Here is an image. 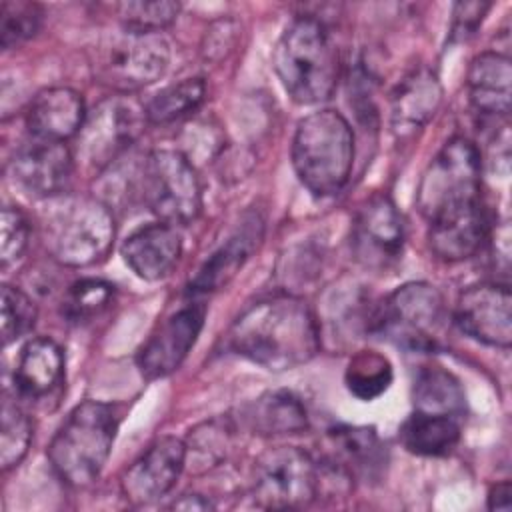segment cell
Wrapping results in <instances>:
<instances>
[{
    "label": "cell",
    "instance_id": "obj_1",
    "mask_svg": "<svg viewBox=\"0 0 512 512\" xmlns=\"http://www.w3.org/2000/svg\"><path fill=\"white\" fill-rule=\"evenodd\" d=\"M228 346L266 370L284 372L314 358L320 348V330L302 298L274 294L256 300L234 320Z\"/></svg>",
    "mask_w": 512,
    "mask_h": 512
},
{
    "label": "cell",
    "instance_id": "obj_2",
    "mask_svg": "<svg viewBox=\"0 0 512 512\" xmlns=\"http://www.w3.org/2000/svg\"><path fill=\"white\" fill-rule=\"evenodd\" d=\"M274 70L298 104L328 100L340 80V54L322 20L300 16L292 20L276 42Z\"/></svg>",
    "mask_w": 512,
    "mask_h": 512
},
{
    "label": "cell",
    "instance_id": "obj_3",
    "mask_svg": "<svg viewBox=\"0 0 512 512\" xmlns=\"http://www.w3.org/2000/svg\"><path fill=\"white\" fill-rule=\"evenodd\" d=\"M40 228L50 256L72 268L102 260L116 234L112 210L104 200L70 192L46 200Z\"/></svg>",
    "mask_w": 512,
    "mask_h": 512
},
{
    "label": "cell",
    "instance_id": "obj_4",
    "mask_svg": "<svg viewBox=\"0 0 512 512\" xmlns=\"http://www.w3.org/2000/svg\"><path fill=\"white\" fill-rule=\"evenodd\" d=\"M354 134L332 108L304 116L292 138V166L298 180L318 198L338 194L352 172Z\"/></svg>",
    "mask_w": 512,
    "mask_h": 512
},
{
    "label": "cell",
    "instance_id": "obj_5",
    "mask_svg": "<svg viewBox=\"0 0 512 512\" xmlns=\"http://www.w3.org/2000/svg\"><path fill=\"white\" fill-rule=\"evenodd\" d=\"M118 432V416L106 402L84 400L62 422L48 444L52 470L68 486L94 482L108 456Z\"/></svg>",
    "mask_w": 512,
    "mask_h": 512
},
{
    "label": "cell",
    "instance_id": "obj_6",
    "mask_svg": "<svg viewBox=\"0 0 512 512\" xmlns=\"http://www.w3.org/2000/svg\"><path fill=\"white\" fill-rule=\"evenodd\" d=\"M370 332L408 352H436L448 334L444 296L428 282L402 284L376 308Z\"/></svg>",
    "mask_w": 512,
    "mask_h": 512
},
{
    "label": "cell",
    "instance_id": "obj_7",
    "mask_svg": "<svg viewBox=\"0 0 512 512\" xmlns=\"http://www.w3.org/2000/svg\"><path fill=\"white\" fill-rule=\"evenodd\" d=\"M416 202L428 222L482 202V158L472 140L454 136L440 148L422 174Z\"/></svg>",
    "mask_w": 512,
    "mask_h": 512
},
{
    "label": "cell",
    "instance_id": "obj_8",
    "mask_svg": "<svg viewBox=\"0 0 512 512\" xmlns=\"http://www.w3.org/2000/svg\"><path fill=\"white\" fill-rule=\"evenodd\" d=\"M138 192L160 222L186 226L202 210V186L192 160L180 150H152L138 166Z\"/></svg>",
    "mask_w": 512,
    "mask_h": 512
},
{
    "label": "cell",
    "instance_id": "obj_9",
    "mask_svg": "<svg viewBox=\"0 0 512 512\" xmlns=\"http://www.w3.org/2000/svg\"><path fill=\"white\" fill-rule=\"evenodd\" d=\"M170 64V44L160 32H134L122 28L106 36L94 52L96 78L118 90L134 92L160 80Z\"/></svg>",
    "mask_w": 512,
    "mask_h": 512
},
{
    "label": "cell",
    "instance_id": "obj_10",
    "mask_svg": "<svg viewBox=\"0 0 512 512\" xmlns=\"http://www.w3.org/2000/svg\"><path fill=\"white\" fill-rule=\"evenodd\" d=\"M318 492V462L298 446L268 448L254 462L252 498L262 508H304Z\"/></svg>",
    "mask_w": 512,
    "mask_h": 512
},
{
    "label": "cell",
    "instance_id": "obj_11",
    "mask_svg": "<svg viewBox=\"0 0 512 512\" xmlns=\"http://www.w3.org/2000/svg\"><path fill=\"white\" fill-rule=\"evenodd\" d=\"M146 110L126 94L98 102L76 134V154L86 166L104 170L112 166L142 134Z\"/></svg>",
    "mask_w": 512,
    "mask_h": 512
},
{
    "label": "cell",
    "instance_id": "obj_12",
    "mask_svg": "<svg viewBox=\"0 0 512 512\" xmlns=\"http://www.w3.org/2000/svg\"><path fill=\"white\" fill-rule=\"evenodd\" d=\"M406 240L402 212L386 194L370 196L352 220L350 246L354 258L366 268H386L394 264Z\"/></svg>",
    "mask_w": 512,
    "mask_h": 512
},
{
    "label": "cell",
    "instance_id": "obj_13",
    "mask_svg": "<svg viewBox=\"0 0 512 512\" xmlns=\"http://www.w3.org/2000/svg\"><path fill=\"white\" fill-rule=\"evenodd\" d=\"M454 322L476 342L494 348H510L512 294L508 284L480 282L468 286L456 300Z\"/></svg>",
    "mask_w": 512,
    "mask_h": 512
},
{
    "label": "cell",
    "instance_id": "obj_14",
    "mask_svg": "<svg viewBox=\"0 0 512 512\" xmlns=\"http://www.w3.org/2000/svg\"><path fill=\"white\" fill-rule=\"evenodd\" d=\"M204 318L206 306L202 302H190L162 320L138 350L136 362L142 376L146 380H158L178 370L196 344Z\"/></svg>",
    "mask_w": 512,
    "mask_h": 512
},
{
    "label": "cell",
    "instance_id": "obj_15",
    "mask_svg": "<svg viewBox=\"0 0 512 512\" xmlns=\"http://www.w3.org/2000/svg\"><path fill=\"white\" fill-rule=\"evenodd\" d=\"M74 156L64 142L32 138L10 160V178L34 198H54L68 190Z\"/></svg>",
    "mask_w": 512,
    "mask_h": 512
},
{
    "label": "cell",
    "instance_id": "obj_16",
    "mask_svg": "<svg viewBox=\"0 0 512 512\" xmlns=\"http://www.w3.org/2000/svg\"><path fill=\"white\" fill-rule=\"evenodd\" d=\"M186 444L176 436L158 438L122 476V494L134 506L166 496L186 466Z\"/></svg>",
    "mask_w": 512,
    "mask_h": 512
},
{
    "label": "cell",
    "instance_id": "obj_17",
    "mask_svg": "<svg viewBox=\"0 0 512 512\" xmlns=\"http://www.w3.org/2000/svg\"><path fill=\"white\" fill-rule=\"evenodd\" d=\"M428 244L446 262H462L480 252L490 234L484 202L446 212L428 222Z\"/></svg>",
    "mask_w": 512,
    "mask_h": 512
},
{
    "label": "cell",
    "instance_id": "obj_18",
    "mask_svg": "<svg viewBox=\"0 0 512 512\" xmlns=\"http://www.w3.org/2000/svg\"><path fill=\"white\" fill-rule=\"evenodd\" d=\"M120 252L138 278L154 282L168 276L178 264L182 256V236L178 226L166 222L146 224L124 240Z\"/></svg>",
    "mask_w": 512,
    "mask_h": 512
},
{
    "label": "cell",
    "instance_id": "obj_19",
    "mask_svg": "<svg viewBox=\"0 0 512 512\" xmlns=\"http://www.w3.org/2000/svg\"><path fill=\"white\" fill-rule=\"evenodd\" d=\"M86 120V106L80 92L68 86H54L38 92L30 102L26 126L32 138L66 142L74 138Z\"/></svg>",
    "mask_w": 512,
    "mask_h": 512
},
{
    "label": "cell",
    "instance_id": "obj_20",
    "mask_svg": "<svg viewBox=\"0 0 512 512\" xmlns=\"http://www.w3.org/2000/svg\"><path fill=\"white\" fill-rule=\"evenodd\" d=\"M262 238V220L258 214H250L198 268L190 278L188 290L194 294H206L226 286L236 272L244 266L250 254L256 250Z\"/></svg>",
    "mask_w": 512,
    "mask_h": 512
},
{
    "label": "cell",
    "instance_id": "obj_21",
    "mask_svg": "<svg viewBox=\"0 0 512 512\" xmlns=\"http://www.w3.org/2000/svg\"><path fill=\"white\" fill-rule=\"evenodd\" d=\"M442 102V84L428 68L408 72L390 98V124L396 136H410L420 130Z\"/></svg>",
    "mask_w": 512,
    "mask_h": 512
},
{
    "label": "cell",
    "instance_id": "obj_22",
    "mask_svg": "<svg viewBox=\"0 0 512 512\" xmlns=\"http://www.w3.org/2000/svg\"><path fill=\"white\" fill-rule=\"evenodd\" d=\"M468 98L484 116H506L510 112L512 64L502 52L486 50L474 56L466 76Z\"/></svg>",
    "mask_w": 512,
    "mask_h": 512
},
{
    "label": "cell",
    "instance_id": "obj_23",
    "mask_svg": "<svg viewBox=\"0 0 512 512\" xmlns=\"http://www.w3.org/2000/svg\"><path fill=\"white\" fill-rule=\"evenodd\" d=\"M64 376V352L48 336L32 338L20 350L14 384L26 398L48 396Z\"/></svg>",
    "mask_w": 512,
    "mask_h": 512
},
{
    "label": "cell",
    "instance_id": "obj_24",
    "mask_svg": "<svg viewBox=\"0 0 512 512\" xmlns=\"http://www.w3.org/2000/svg\"><path fill=\"white\" fill-rule=\"evenodd\" d=\"M244 422L254 434L286 436L308 428V412L296 394L272 390L246 406Z\"/></svg>",
    "mask_w": 512,
    "mask_h": 512
},
{
    "label": "cell",
    "instance_id": "obj_25",
    "mask_svg": "<svg viewBox=\"0 0 512 512\" xmlns=\"http://www.w3.org/2000/svg\"><path fill=\"white\" fill-rule=\"evenodd\" d=\"M332 456L328 458L340 466L350 478L356 474L372 476L376 468L386 464L384 448L374 428L368 426H340L328 434Z\"/></svg>",
    "mask_w": 512,
    "mask_h": 512
},
{
    "label": "cell",
    "instance_id": "obj_26",
    "mask_svg": "<svg viewBox=\"0 0 512 512\" xmlns=\"http://www.w3.org/2000/svg\"><path fill=\"white\" fill-rule=\"evenodd\" d=\"M400 442L416 456H444L460 442V420L414 410L400 426Z\"/></svg>",
    "mask_w": 512,
    "mask_h": 512
},
{
    "label": "cell",
    "instance_id": "obj_27",
    "mask_svg": "<svg viewBox=\"0 0 512 512\" xmlns=\"http://www.w3.org/2000/svg\"><path fill=\"white\" fill-rule=\"evenodd\" d=\"M414 410L458 418L466 412V394L460 380L444 368H422L412 386Z\"/></svg>",
    "mask_w": 512,
    "mask_h": 512
},
{
    "label": "cell",
    "instance_id": "obj_28",
    "mask_svg": "<svg viewBox=\"0 0 512 512\" xmlns=\"http://www.w3.org/2000/svg\"><path fill=\"white\" fill-rule=\"evenodd\" d=\"M206 98V82L204 78H184L180 82H174L160 92H156L148 104L146 120L150 124H172L176 120H182L196 112Z\"/></svg>",
    "mask_w": 512,
    "mask_h": 512
},
{
    "label": "cell",
    "instance_id": "obj_29",
    "mask_svg": "<svg viewBox=\"0 0 512 512\" xmlns=\"http://www.w3.org/2000/svg\"><path fill=\"white\" fill-rule=\"evenodd\" d=\"M344 382L352 396L370 402L382 396L392 384V364L386 356L374 350H360L350 358Z\"/></svg>",
    "mask_w": 512,
    "mask_h": 512
},
{
    "label": "cell",
    "instance_id": "obj_30",
    "mask_svg": "<svg viewBox=\"0 0 512 512\" xmlns=\"http://www.w3.org/2000/svg\"><path fill=\"white\" fill-rule=\"evenodd\" d=\"M114 300V286L100 278L74 282L62 298L60 312L70 324H86L98 318Z\"/></svg>",
    "mask_w": 512,
    "mask_h": 512
},
{
    "label": "cell",
    "instance_id": "obj_31",
    "mask_svg": "<svg viewBox=\"0 0 512 512\" xmlns=\"http://www.w3.org/2000/svg\"><path fill=\"white\" fill-rule=\"evenodd\" d=\"M32 424L16 402L4 398L2 402V428H0V464L10 470L22 462L30 448Z\"/></svg>",
    "mask_w": 512,
    "mask_h": 512
},
{
    "label": "cell",
    "instance_id": "obj_32",
    "mask_svg": "<svg viewBox=\"0 0 512 512\" xmlns=\"http://www.w3.org/2000/svg\"><path fill=\"white\" fill-rule=\"evenodd\" d=\"M42 8L26 0H2L0 4V44L10 50L30 40L42 26Z\"/></svg>",
    "mask_w": 512,
    "mask_h": 512
},
{
    "label": "cell",
    "instance_id": "obj_33",
    "mask_svg": "<svg viewBox=\"0 0 512 512\" xmlns=\"http://www.w3.org/2000/svg\"><path fill=\"white\" fill-rule=\"evenodd\" d=\"M0 320H2V342L4 346L16 342L18 338L26 336L34 324H36V304L32 298L22 292L20 288H14L10 284H4L0 290Z\"/></svg>",
    "mask_w": 512,
    "mask_h": 512
},
{
    "label": "cell",
    "instance_id": "obj_34",
    "mask_svg": "<svg viewBox=\"0 0 512 512\" xmlns=\"http://www.w3.org/2000/svg\"><path fill=\"white\" fill-rule=\"evenodd\" d=\"M180 12L178 2H122L118 16L122 28L134 32H160L170 26Z\"/></svg>",
    "mask_w": 512,
    "mask_h": 512
},
{
    "label": "cell",
    "instance_id": "obj_35",
    "mask_svg": "<svg viewBox=\"0 0 512 512\" xmlns=\"http://www.w3.org/2000/svg\"><path fill=\"white\" fill-rule=\"evenodd\" d=\"M30 238V224L22 210L4 206L0 216V260L2 270H8L16 260L22 258Z\"/></svg>",
    "mask_w": 512,
    "mask_h": 512
},
{
    "label": "cell",
    "instance_id": "obj_36",
    "mask_svg": "<svg viewBox=\"0 0 512 512\" xmlns=\"http://www.w3.org/2000/svg\"><path fill=\"white\" fill-rule=\"evenodd\" d=\"M490 2H458L454 4L452 12V40H466L470 38L478 26L482 24L486 12L490 10Z\"/></svg>",
    "mask_w": 512,
    "mask_h": 512
},
{
    "label": "cell",
    "instance_id": "obj_37",
    "mask_svg": "<svg viewBox=\"0 0 512 512\" xmlns=\"http://www.w3.org/2000/svg\"><path fill=\"white\" fill-rule=\"evenodd\" d=\"M512 506V488L510 482H498L496 486H492V490L488 492V508L490 510H510Z\"/></svg>",
    "mask_w": 512,
    "mask_h": 512
},
{
    "label": "cell",
    "instance_id": "obj_38",
    "mask_svg": "<svg viewBox=\"0 0 512 512\" xmlns=\"http://www.w3.org/2000/svg\"><path fill=\"white\" fill-rule=\"evenodd\" d=\"M172 508H178V510H210L214 508V504L204 498L202 494H184L180 500H176L172 504Z\"/></svg>",
    "mask_w": 512,
    "mask_h": 512
}]
</instances>
